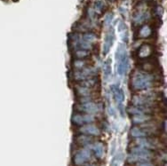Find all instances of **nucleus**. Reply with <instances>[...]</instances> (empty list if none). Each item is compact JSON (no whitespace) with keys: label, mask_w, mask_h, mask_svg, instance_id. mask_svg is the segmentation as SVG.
Masks as SVG:
<instances>
[{"label":"nucleus","mask_w":167,"mask_h":166,"mask_svg":"<svg viewBox=\"0 0 167 166\" xmlns=\"http://www.w3.org/2000/svg\"><path fill=\"white\" fill-rule=\"evenodd\" d=\"M154 85V77L152 75L140 72L134 73L132 77V87L136 91L145 90Z\"/></svg>","instance_id":"obj_1"},{"label":"nucleus","mask_w":167,"mask_h":166,"mask_svg":"<svg viewBox=\"0 0 167 166\" xmlns=\"http://www.w3.org/2000/svg\"><path fill=\"white\" fill-rule=\"evenodd\" d=\"M115 40V34L113 30H110L108 32V34L106 35L105 37V41H104V44H103V53L106 54L109 52L110 47L112 46L113 43Z\"/></svg>","instance_id":"obj_2"},{"label":"nucleus","mask_w":167,"mask_h":166,"mask_svg":"<svg viewBox=\"0 0 167 166\" xmlns=\"http://www.w3.org/2000/svg\"><path fill=\"white\" fill-rule=\"evenodd\" d=\"M118 72L119 75L121 76H124L126 72H127V69L129 68V60H128V57L125 56L120 60L118 61Z\"/></svg>","instance_id":"obj_3"},{"label":"nucleus","mask_w":167,"mask_h":166,"mask_svg":"<svg viewBox=\"0 0 167 166\" xmlns=\"http://www.w3.org/2000/svg\"><path fill=\"white\" fill-rule=\"evenodd\" d=\"M80 110H83L86 114H94L98 111V107L93 102H84L80 107Z\"/></svg>","instance_id":"obj_4"},{"label":"nucleus","mask_w":167,"mask_h":166,"mask_svg":"<svg viewBox=\"0 0 167 166\" xmlns=\"http://www.w3.org/2000/svg\"><path fill=\"white\" fill-rule=\"evenodd\" d=\"M94 70L92 69H82L81 71L75 73V78L77 80H85L90 77L92 75H94Z\"/></svg>","instance_id":"obj_5"},{"label":"nucleus","mask_w":167,"mask_h":166,"mask_svg":"<svg viewBox=\"0 0 167 166\" xmlns=\"http://www.w3.org/2000/svg\"><path fill=\"white\" fill-rule=\"evenodd\" d=\"M111 91H112L113 97H114L116 102L118 103L119 105H121V103L123 102V100L125 99V95H124L123 91L117 85H112V87H111Z\"/></svg>","instance_id":"obj_6"},{"label":"nucleus","mask_w":167,"mask_h":166,"mask_svg":"<svg viewBox=\"0 0 167 166\" xmlns=\"http://www.w3.org/2000/svg\"><path fill=\"white\" fill-rule=\"evenodd\" d=\"M94 119L90 114H85V115H76L73 117V121L77 124H83L85 123H90L92 122Z\"/></svg>","instance_id":"obj_7"},{"label":"nucleus","mask_w":167,"mask_h":166,"mask_svg":"<svg viewBox=\"0 0 167 166\" xmlns=\"http://www.w3.org/2000/svg\"><path fill=\"white\" fill-rule=\"evenodd\" d=\"M152 52H153V49L151 48V46L149 44H144L139 50V57H140V58L148 57L152 53Z\"/></svg>","instance_id":"obj_8"},{"label":"nucleus","mask_w":167,"mask_h":166,"mask_svg":"<svg viewBox=\"0 0 167 166\" xmlns=\"http://www.w3.org/2000/svg\"><path fill=\"white\" fill-rule=\"evenodd\" d=\"M77 92L80 96L83 97H87L90 94V90L87 87H83V86H77Z\"/></svg>","instance_id":"obj_9"},{"label":"nucleus","mask_w":167,"mask_h":166,"mask_svg":"<svg viewBox=\"0 0 167 166\" xmlns=\"http://www.w3.org/2000/svg\"><path fill=\"white\" fill-rule=\"evenodd\" d=\"M111 74V64H110V61H107L104 63V75H105V78L108 79V77Z\"/></svg>","instance_id":"obj_10"},{"label":"nucleus","mask_w":167,"mask_h":166,"mask_svg":"<svg viewBox=\"0 0 167 166\" xmlns=\"http://www.w3.org/2000/svg\"><path fill=\"white\" fill-rule=\"evenodd\" d=\"M150 35H151V29L148 26H144L143 28H141L140 31V36L141 37H148Z\"/></svg>","instance_id":"obj_11"},{"label":"nucleus","mask_w":167,"mask_h":166,"mask_svg":"<svg viewBox=\"0 0 167 166\" xmlns=\"http://www.w3.org/2000/svg\"><path fill=\"white\" fill-rule=\"evenodd\" d=\"M82 130H85L88 133H91V134H98L99 133V130L97 127H95L94 125H86L85 127H84V129Z\"/></svg>","instance_id":"obj_12"},{"label":"nucleus","mask_w":167,"mask_h":166,"mask_svg":"<svg viewBox=\"0 0 167 166\" xmlns=\"http://www.w3.org/2000/svg\"><path fill=\"white\" fill-rule=\"evenodd\" d=\"M148 117L145 116L144 114H140V115H136L135 117L133 118V122L135 123H142L148 120Z\"/></svg>","instance_id":"obj_13"},{"label":"nucleus","mask_w":167,"mask_h":166,"mask_svg":"<svg viewBox=\"0 0 167 166\" xmlns=\"http://www.w3.org/2000/svg\"><path fill=\"white\" fill-rule=\"evenodd\" d=\"M95 84H96V79H95V78H91V79H89V80H87V81L82 82V85H84L85 87H87V88L93 86Z\"/></svg>","instance_id":"obj_14"},{"label":"nucleus","mask_w":167,"mask_h":166,"mask_svg":"<svg viewBox=\"0 0 167 166\" xmlns=\"http://www.w3.org/2000/svg\"><path fill=\"white\" fill-rule=\"evenodd\" d=\"M88 52H86L85 50H80V51H77L76 52L77 54V58H85L86 56H88Z\"/></svg>","instance_id":"obj_15"},{"label":"nucleus","mask_w":167,"mask_h":166,"mask_svg":"<svg viewBox=\"0 0 167 166\" xmlns=\"http://www.w3.org/2000/svg\"><path fill=\"white\" fill-rule=\"evenodd\" d=\"M85 62L84 61H77L74 62V66L78 69H82L85 67Z\"/></svg>","instance_id":"obj_16"}]
</instances>
